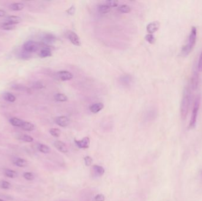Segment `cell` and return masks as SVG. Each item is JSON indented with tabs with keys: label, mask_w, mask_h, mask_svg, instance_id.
<instances>
[{
	"label": "cell",
	"mask_w": 202,
	"mask_h": 201,
	"mask_svg": "<svg viewBox=\"0 0 202 201\" xmlns=\"http://www.w3.org/2000/svg\"><path fill=\"white\" fill-rule=\"evenodd\" d=\"M191 101V91L189 88L185 87L183 91V95L181 100L180 113L182 119H185L188 114Z\"/></svg>",
	"instance_id": "6da1fadb"
},
{
	"label": "cell",
	"mask_w": 202,
	"mask_h": 201,
	"mask_svg": "<svg viewBox=\"0 0 202 201\" xmlns=\"http://www.w3.org/2000/svg\"><path fill=\"white\" fill-rule=\"evenodd\" d=\"M197 37V30L195 27H193L190 32L189 40L186 45H185L181 50V54L183 56H187L191 52L194 47Z\"/></svg>",
	"instance_id": "7a4b0ae2"
},
{
	"label": "cell",
	"mask_w": 202,
	"mask_h": 201,
	"mask_svg": "<svg viewBox=\"0 0 202 201\" xmlns=\"http://www.w3.org/2000/svg\"><path fill=\"white\" fill-rule=\"evenodd\" d=\"M200 96H197L195 100L194 106H193V109L192 113H191V116L190 124H189L190 129H193V128H195L196 126L198 112H199V107H200Z\"/></svg>",
	"instance_id": "3957f363"
},
{
	"label": "cell",
	"mask_w": 202,
	"mask_h": 201,
	"mask_svg": "<svg viewBox=\"0 0 202 201\" xmlns=\"http://www.w3.org/2000/svg\"><path fill=\"white\" fill-rule=\"evenodd\" d=\"M40 47V43L33 41H29L25 43L23 45V48L25 52L28 53H35Z\"/></svg>",
	"instance_id": "277c9868"
},
{
	"label": "cell",
	"mask_w": 202,
	"mask_h": 201,
	"mask_svg": "<svg viewBox=\"0 0 202 201\" xmlns=\"http://www.w3.org/2000/svg\"><path fill=\"white\" fill-rule=\"evenodd\" d=\"M66 36L67 38L73 45L76 46H80L81 41L76 33H75L74 31L68 30L66 32Z\"/></svg>",
	"instance_id": "5b68a950"
},
{
	"label": "cell",
	"mask_w": 202,
	"mask_h": 201,
	"mask_svg": "<svg viewBox=\"0 0 202 201\" xmlns=\"http://www.w3.org/2000/svg\"><path fill=\"white\" fill-rule=\"evenodd\" d=\"M74 142L79 148L88 149L90 145V139L88 137H85L80 140H74Z\"/></svg>",
	"instance_id": "8992f818"
},
{
	"label": "cell",
	"mask_w": 202,
	"mask_h": 201,
	"mask_svg": "<svg viewBox=\"0 0 202 201\" xmlns=\"http://www.w3.org/2000/svg\"><path fill=\"white\" fill-rule=\"evenodd\" d=\"M55 122L58 126L64 128L67 126L69 124L70 120L67 116H61L57 117L55 120Z\"/></svg>",
	"instance_id": "52a82bcc"
},
{
	"label": "cell",
	"mask_w": 202,
	"mask_h": 201,
	"mask_svg": "<svg viewBox=\"0 0 202 201\" xmlns=\"http://www.w3.org/2000/svg\"><path fill=\"white\" fill-rule=\"evenodd\" d=\"M57 77L62 81H68L73 79V74L68 71H60L57 73Z\"/></svg>",
	"instance_id": "ba28073f"
},
{
	"label": "cell",
	"mask_w": 202,
	"mask_h": 201,
	"mask_svg": "<svg viewBox=\"0 0 202 201\" xmlns=\"http://www.w3.org/2000/svg\"><path fill=\"white\" fill-rule=\"evenodd\" d=\"M159 26H160V24H159V22L158 21H156L151 22L147 25V31L149 34H153V33L158 31V30L159 28Z\"/></svg>",
	"instance_id": "9c48e42d"
},
{
	"label": "cell",
	"mask_w": 202,
	"mask_h": 201,
	"mask_svg": "<svg viewBox=\"0 0 202 201\" xmlns=\"http://www.w3.org/2000/svg\"><path fill=\"white\" fill-rule=\"evenodd\" d=\"M52 52H51V48H50V46H47V44H45L44 47L41 48V51L39 54V56L41 58H46L52 56Z\"/></svg>",
	"instance_id": "30bf717a"
},
{
	"label": "cell",
	"mask_w": 202,
	"mask_h": 201,
	"mask_svg": "<svg viewBox=\"0 0 202 201\" xmlns=\"http://www.w3.org/2000/svg\"><path fill=\"white\" fill-rule=\"evenodd\" d=\"M54 145L58 150H59L60 152L62 153H67L68 152V149H67V146L62 141L57 140L54 141Z\"/></svg>",
	"instance_id": "8fae6325"
},
{
	"label": "cell",
	"mask_w": 202,
	"mask_h": 201,
	"mask_svg": "<svg viewBox=\"0 0 202 201\" xmlns=\"http://www.w3.org/2000/svg\"><path fill=\"white\" fill-rule=\"evenodd\" d=\"M104 104L102 103H96L90 106L89 109L90 112L93 113H98L104 108Z\"/></svg>",
	"instance_id": "7c38bea8"
},
{
	"label": "cell",
	"mask_w": 202,
	"mask_h": 201,
	"mask_svg": "<svg viewBox=\"0 0 202 201\" xmlns=\"http://www.w3.org/2000/svg\"><path fill=\"white\" fill-rule=\"evenodd\" d=\"M6 22L16 25L21 22V19L19 16L10 15L6 19Z\"/></svg>",
	"instance_id": "4fadbf2b"
},
{
	"label": "cell",
	"mask_w": 202,
	"mask_h": 201,
	"mask_svg": "<svg viewBox=\"0 0 202 201\" xmlns=\"http://www.w3.org/2000/svg\"><path fill=\"white\" fill-rule=\"evenodd\" d=\"M56 37L54 35L52 34H46L43 37V41L45 44H49V43H53L56 41Z\"/></svg>",
	"instance_id": "5bb4252c"
},
{
	"label": "cell",
	"mask_w": 202,
	"mask_h": 201,
	"mask_svg": "<svg viewBox=\"0 0 202 201\" xmlns=\"http://www.w3.org/2000/svg\"><path fill=\"white\" fill-rule=\"evenodd\" d=\"M10 122L13 126L21 128L24 121L17 118H12L10 119Z\"/></svg>",
	"instance_id": "9a60e30c"
},
{
	"label": "cell",
	"mask_w": 202,
	"mask_h": 201,
	"mask_svg": "<svg viewBox=\"0 0 202 201\" xmlns=\"http://www.w3.org/2000/svg\"><path fill=\"white\" fill-rule=\"evenodd\" d=\"M14 164L18 166V167H24L27 166V161L24 159L22 158H16L14 161Z\"/></svg>",
	"instance_id": "2e32d148"
},
{
	"label": "cell",
	"mask_w": 202,
	"mask_h": 201,
	"mask_svg": "<svg viewBox=\"0 0 202 201\" xmlns=\"http://www.w3.org/2000/svg\"><path fill=\"white\" fill-rule=\"evenodd\" d=\"M21 128L25 131L30 132V131H33L35 129V126L30 122L24 121V122L22 126V127Z\"/></svg>",
	"instance_id": "e0dca14e"
},
{
	"label": "cell",
	"mask_w": 202,
	"mask_h": 201,
	"mask_svg": "<svg viewBox=\"0 0 202 201\" xmlns=\"http://www.w3.org/2000/svg\"><path fill=\"white\" fill-rule=\"evenodd\" d=\"M0 27H1V28L2 30H6V31H10V30H13L16 28V25L11 24L10 22H5L1 25Z\"/></svg>",
	"instance_id": "ac0fdd59"
},
{
	"label": "cell",
	"mask_w": 202,
	"mask_h": 201,
	"mask_svg": "<svg viewBox=\"0 0 202 201\" xmlns=\"http://www.w3.org/2000/svg\"><path fill=\"white\" fill-rule=\"evenodd\" d=\"M24 8V4L21 3H15L10 5V8L13 11H21Z\"/></svg>",
	"instance_id": "d6986e66"
},
{
	"label": "cell",
	"mask_w": 202,
	"mask_h": 201,
	"mask_svg": "<svg viewBox=\"0 0 202 201\" xmlns=\"http://www.w3.org/2000/svg\"><path fill=\"white\" fill-rule=\"evenodd\" d=\"M54 99L57 102H64L68 100V98L67 97L62 93H57L54 95Z\"/></svg>",
	"instance_id": "ffe728a7"
},
{
	"label": "cell",
	"mask_w": 202,
	"mask_h": 201,
	"mask_svg": "<svg viewBox=\"0 0 202 201\" xmlns=\"http://www.w3.org/2000/svg\"><path fill=\"white\" fill-rule=\"evenodd\" d=\"M4 174L6 177L11 179L15 178L16 177H17L18 176L17 173L11 169H5L4 172Z\"/></svg>",
	"instance_id": "44dd1931"
},
{
	"label": "cell",
	"mask_w": 202,
	"mask_h": 201,
	"mask_svg": "<svg viewBox=\"0 0 202 201\" xmlns=\"http://www.w3.org/2000/svg\"><path fill=\"white\" fill-rule=\"evenodd\" d=\"M38 149L39 151L43 153H49L50 152V147L45 145L44 144H39L38 145Z\"/></svg>",
	"instance_id": "7402d4cb"
},
{
	"label": "cell",
	"mask_w": 202,
	"mask_h": 201,
	"mask_svg": "<svg viewBox=\"0 0 202 201\" xmlns=\"http://www.w3.org/2000/svg\"><path fill=\"white\" fill-rule=\"evenodd\" d=\"M93 169L96 173L99 176H102L105 173V169L102 166L95 165L93 166Z\"/></svg>",
	"instance_id": "603a6c76"
},
{
	"label": "cell",
	"mask_w": 202,
	"mask_h": 201,
	"mask_svg": "<svg viewBox=\"0 0 202 201\" xmlns=\"http://www.w3.org/2000/svg\"><path fill=\"white\" fill-rule=\"evenodd\" d=\"M99 11L100 13L102 14H107L111 11V7L107 5L106 4L100 5L99 7Z\"/></svg>",
	"instance_id": "cb8c5ba5"
},
{
	"label": "cell",
	"mask_w": 202,
	"mask_h": 201,
	"mask_svg": "<svg viewBox=\"0 0 202 201\" xmlns=\"http://www.w3.org/2000/svg\"><path fill=\"white\" fill-rule=\"evenodd\" d=\"M119 11L122 13H129L131 12V8L127 5H120L118 8Z\"/></svg>",
	"instance_id": "d4e9b609"
},
{
	"label": "cell",
	"mask_w": 202,
	"mask_h": 201,
	"mask_svg": "<svg viewBox=\"0 0 202 201\" xmlns=\"http://www.w3.org/2000/svg\"><path fill=\"white\" fill-rule=\"evenodd\" d=\"M4 98L7 101L9 102H14L16 100V97H15V96H14L13 94L10 93H6L4 95Z\"/></svg>",
	"instance_id": "484cf974"
},
{
	"label": "cell",
	"mask_w": 202,
	"mask_h": 201,
	"mask_svg": "<svg viewBox=\"0 0 202 201\" xmlns=\"http://www.w3.org/2000/svg\"><path fill=\"white\" fill-rule=\"evenodd\" d=\"M49 132L50 133V135L52 136L55 137V138H58L59 137L60 134H61V131L60 129H57V128H52L50 129L49 130Z\"/></svg>",
	"instance_id": "4316f807"
},
{
	"label": "cell",
	"mask_w": 202,
	"mask_h": 201,
	"mask_svg": "<svg viewBox=\"0 0 202 201\" xmlns=\"http://www.w3.org/2000/svg\"><path fill=\"white\" fill-rule=\"evenodd\" d=\"M0 188L4 189H9L11 188V184L8 181H3L0 182Z\"/></svg>",
	"instance_id": "83f0119b"
},
{
	"label": "cell",
	"mask_w": 202,
	"mask_h": 201,
	"mask_svg": "<svg viewBox=\"0 0 202 201\" xmlns=\"http://www.w3.org/2000/svg\"><path fill=\"white\" fill-rule=\"evenodd\" d=\"M19 139L21 140L22 141H24L25 142H27V143H30V142H32L33 141V138L32 137H31L30 136H29L27 135H21L19 138Z\"/></svg>",
	"instance_id": "f1b7e54d"
},
{
	"label": "cell",
	"mask_w": 202,
	"mask_h": 201,
	"mask_svg": "<svg viewBox=\"0 0 202 201\" xmlns=\"http://www.w3.org/2000/svg\"><path fill=\"white\" fill-rule=\"evenodd\" d=\"M145 39L147 42H148V43L150 44H154L155 41V37L154 36L153 34H147L145 36Z\"/></svg>",
	"instance_id": "f546056e"
},
{
	"label": "cell",
	"mask_w": 202,
	"mask_h": 201,
	"mask_svg": "<svg viewBox=\"0 0 202 201\" xmlns=\"http://www.w3.org/2000/svg\"><path fill=\"white\" fill-rule=\"evenodd\" d=\"M23 177L27 181H33L35 179V175L31 172H25L23 175Z\"/></svg>",
	"instance_id": "4dcf8cb0"
},
{
	"label": "cell",
	"mask_w": 202,
	"mask_h": 201,
	"mask_svg": "<svg viewBox=\"0 0 202 201\" xmlns=\"http://www.w3.org/2000/svg\"><path fill=\"white\" fill-rule=\"evenodd\" d=\"M106 4L110 7H115L118 5V1L116 0H109L106 1Z\"/></svg>",
	"instance_id": "1f68e13d"
},
{
	"label": "cell",
	"mask_w": 202,
	"mask_h": 201,
	"mask_svg": "<svg viewBox=\"0 0 202 201\" xmlns=\"http://www.w3.org/2000/svg\"><path fill=\"white\" fill-rule=\"evenodd\" d=\"M84 161H85V165L87 166H89L92 165V162H93V159H92V158L89 156H85L84 157Z\"/></svg>",
	"instance_id": "d6a6232c"
},
{
	"label": "cell",
	"mask_w": 202,
	"mask_h": 201,
	"mask_svg": "<svg viewBox=\"0 0 202 201\" xmlns=\"http://www.w3.org/2000/svg\"><path fill=\"white\" fill-rule=\"evenodd\" d=\"M95 201H104L105 196L102 194H98L95 197Z\"/></svg>",
	"instance_id": "836d02e7"
},
{
	"label": "cell",
	"mask_w": 202,
	"mask_h": 201,
	"mask_svg": "<svg viewBox=\"0 0 202 201\" xmlns=\"http://www.w3.org/2000/svg\"><path fill=\"white\" fill-rule=\"evenodd\" d=\"M75 8L74 6H72L71 7H70L68 10H67V13L68 14L70 15H74V14L75 13Z\"/></svg>",
	"instance_id": "e575fe53"
},
{
	"label": "cell",
	"mask_w": 202,
	"mask_h": 201,
	"mask_svg": "<svg viewBox=\"0 0 202 201\" xmlns=\"http://www.w3.org/2000/svg\"><path fill=\"white\" fill-rule=\"evenodd\" d=\"M198 69L200 71H202V52L200 56V58H199V60Z\"/></svg>",
	"instance_id": "d590c367"
},
{
	"label": "cell",
	"mask_w": 202,
	"mask_h": 201,
	"mask_svg": "<svg viewBox=\"0 0 202 201\" xmlns=\"http://www.w3.org/2000/svg\"><path fill=\"white\" fill-rule=\"evenodd\" d=\"M34 87L36 89H41V88H43V84H42L41 83L36 82V83H35V85H34Z\"/></svg>",
	"instance_id": "8d00e7d4"
},
{
	"label": "cell",
	"mask_w": 202,
	"mask_h": 201,
	"mask_svg": "<svg viewBox=\"0 0 202 201\" xmlns=\"http://www.w3.org/2000/svg\"><path fill=\"white\" fill-rule=\"evenodd\" d=\"M6 15V12L4 10H0V17H3Z\"/></svg>",
	"instance_id": "74e56055"
},
{
	"label": "cell",
	"mask_w": 202,
	"mask_h": 201,
	"mask_svg": "<svg viewBox=\"0 0 202 201\" xmlns=\"http://www.w3.org/2000/svg\"><path fill=\"white\" fill-rule=\"evenodd\" d=\"M0 201H6V200H4L3 199H0Z\"/></svg>",
	"instance_id": "f35d334b"
},
{
	"label": "cell",
	"mask_w": 202,
	"mask_h": 201,
	"mask_svg": "<svg viewBox=\"0 0 202 201\" xmlns=\"http://www.w3.org/2000/svg\"><path fill=\"white\" fill-rule=\"evenodd\" d=\"M201 177H202V170L201 171Z\"/></svg>",
	"instance_id": "ab89813d"
}]
</instances>
